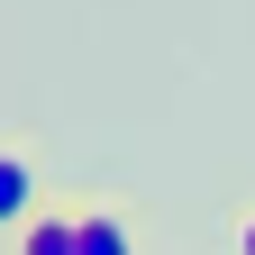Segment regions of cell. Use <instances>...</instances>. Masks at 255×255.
<instances>
[{
  "label": "cell",
  "instance_id": "obj_1",
  "mask_svg": "<svg viewBox=\"0 0 255 255\" xmlns=\"http://www.w3.org/2000/svg\"><path fill=\"white\" fill-rule=\"evenodd\" d=\"M27 219H37V164L0 146V228H27Z\"/></svg>",
  "mask_w": 255,
  "mask_h": 255
},
{
  "label": "cell",
  "instance_id": "obj_2",
  "mask_svg": "<svg viewBox=\"0 0 255 255\" xmlns=\"http://www.w3.org/2000/svg\"><path fill=\"white\" fill-rule=\"evenodd\" d=\"M18 255H82V219H27V228H18Z\"/></svg>",
  "mask_w": 255,
  "mask_h": 255
},
{
  "label": "cell",
  "instance_id": "obj_3",
  "mask_svg": "<svg viewBox=\"0 0 255 255\" xmlns=\"http://www.w3.org/2000/svg\"><path fill=\"white\" fill-rule=\"evenodd\" d=\"M82 255H137V237H128L110 210H82Z\"/></svg>",
  "mask_w": 255,
  "mask_h": 255
},
{
  "label": "cell",
  "instance_id": "obj_4",
  "mask_svg": "<svg viewBox=\"0 0 255 255\" xmlns=\"http://www.w3.org/2000/svg\"><path fill=\"white\" fill-rule=\"evenodd\" d=\"M237 255H255V210H246V228H237Z\"/></svg>",
  "mask_w": 255,
  "mask_h": 255
}]
</instances>
